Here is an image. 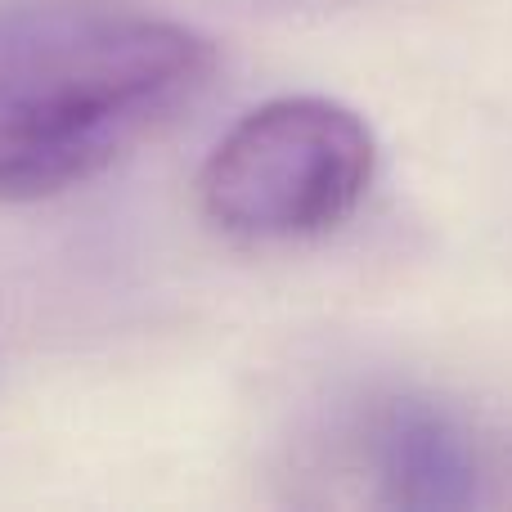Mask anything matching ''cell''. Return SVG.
I'll return each instance as SVG.
<instances>
[{
  "mask_svg": "<svg viewBox=\"0 0 512 512\" xmlns=\"http://www.w3.org/2000/svg\"><path fill=\"white\" fill-rule=\"evenodd\" d=\"M212 41L104 0L0 5V203L86 185L207 90Z\"/></svg>",
  "mask_w": 512,
  "mask_h": 512,
  "instance_id": "1",
  "label": "cell"
},
{
  "mask_svg": "<svg viewBox=\"0 0 512 512\" xmlns=\"http://www.w3.org/2000/svg\"><path fill=\"white\" fill-rule=\"evenodd\" d=\"M382 481L409 508H459L472 499V454L441 414L405 405L382 427Z\"/></svg>",
  "mask_w": 512,
  "mask_h": 512,
  "instance_id": "3",
  "label": "cell"
},
{
  "mask_svg": "<svg viewBox=\"0 0 512 512\" xmlns=\"http://www.w3.org/2000/svg\"><path fill=\"white\" fill-rule=\"evenodd\" d=\"M373 171L378 144L360 113L315 95L270 99L212 149L198 198L234 239L292 243L351 221Z\"/></svg>",
  "mask_w": 512,
  "mask_h": 512,
  "instance_id": "2",
  "label": "cell"
}]
</instances>
